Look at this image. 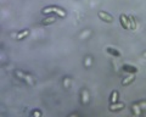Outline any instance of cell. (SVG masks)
Wrapping results in <instances>:
<instances>
[{
	"label": "cell",
	"instance_id": "1",
	"mask_svg": "<svg viewBox=\"0 0 146 117\" xmlns=\"http://www.w3.org/2000/svg\"><path fill=\"white\" fill-rule=\"evenodd\" d=\"M42 13H44V15H56L60 19H65L67 16V12L65 9L61 6H57V5H49V6L43 7Z\"/></svg>",
	"mask_w": 146,
	"mask_h": 117
},
{
	"label": "cell",
	"instance_id": "2",
	"mask_svg": "<svg viewBox=\"0 0 146 117\" xmlns=\"http://www.w3.org/2000/svg\"><path fill=\"white\" fill-rule=\"evenodd\" d=\"M13 74H15V77H16L17 79H20V80H22V82H25L26 84H28V85H34V79H33V77H32L31 74L26 73V72L20 71V70H15V71H13Z\"/></svg>",
	"mask_w": 146,
	"mask_h": 117
},
{
	"label": "cell",
	"instance_id": "3",
	"mask_svg": "<svg viewBox=\"0 0 146 117\" xmlns=\"http://www.w3.org/2000/svg\"><path fill=\"white\" fill-rule=\"evenodd\" d=\"M80 101H82V105H88L89 101H90V94L88 92L86 88H82L80 90Z\"/></svg>",
	"mask_w": 146,
	"mask_h": 117
},
{
	"label": "cell",
	"instance_id": "4",
	"mask_svg": "<svg viewBox=\"0 0 146 117\" xmlns=\"http://www.w3.org/2000/svg\"><path fill=\"white\" fill-rule=\"evenodd\" d=\"M98 16H99L100 20H102L104 22H107V23H112L113 22V16L110 15V13L106 11H99Z\"/></svg>",
	"mask_w": 146,
	"mask_h": 117
},
{
	"label": "cell",
	"instance_id": "5",
	"mask_svg": "<svg viewBox=\"0 0 146 117\" xmlns=\"http://www.w3.org/2000/svg\"><path fill=\"white\" fill-rule=\"evenodd\" d=\"M119 22H121V26L124 29H130V20H129V17H128L127 15L122 13V15L119 16Z\"/></svg>",
	"mask_w": 146,
	"mask_h": 117
},
{
	"label": "cell",
	"instance_id": "6",
	"mask_svg": "<svg viewBox=\"0 0 146 117\" xmlns=\"http://www.w3.org/2000/svg\"><path fill=\"white\" fill-rule=\"evenodd\" d=\"M125 107V104L124 102H115V104H110L108 106V110L111 112H117V111H122L123 109Z\"/></svg>",
	"mask_w": 146,
	"mask_h": 117
},
{
	"label": "cell",
	"instance_id": "7",
	"mask_svg": "<svg viewBox=\"0 0 146 117\" xmlns=\"http://www.w3.org/2000/svg\"><path fill=\"white\" fill-rule=\"evenodd\" d=\"M56 16H51V15H49L48 17H45L44 20H42V22H40V25L42 26H50V25H52L56 22Z\"/></svg>",
	"mask_w": 146,
	"mask_h": 117
},
{
	"label": "cell",
	"instance_id": "8",
	"mask_svg": "<svg viewBox=\"0 0 146 117\" xmlns=\"http://www.w3.org/2000/svg\"><path fill=\"white\" fill-rule=\"evenodd\" d=\"M123 71L124 72H127V73H133V74H135V73H138V67H135V66H133V65H123Z\"/></svg>",
	"mask_w": 146,
	"mask_h": 117
},
{
	"label": "cell",
	"instance_id": "9",
	"mask_svg": "<svg viewBox=\"0 0 146 117\" xmlns=\"http://www.w3.org/2000/svg\"><path fill=\"white\" fill-rule=\"evenodd\" d=\"M28 34H29V29H23V31H20V32H17V33H13L12 35L16 37L17 40H22V39H25Z\"/></svg>",
	"mask_w": 146,
	"mask_h": 117
},
{
	"label": "cell",
	"instance_id": "10",
	"mask_svg": "<svg viewBox=\"0 0 146 117\" xmlns=\"http://www.w3.org/2000/svg\"><path fill=\"white\" fill-rule=\"evenodd\" d=\"M131 112H133V115L134 116H141V114H143V110L140 109V106L136 104V102H134L133 105H131Z\"/></svg>",
	"mask_w": 146,
	"mask_h": 117
},
{
	"label": "cell",
	"instance_id": "11",
	"mask_svg": "<svg viewBox=\"0 0 146 117\" xmlns=\"http://www.w3.org/2000/svg\"><path fill=\"white\" fill-rule=\"evenodd\" d=\"M134 79H135V77H134V74L131 73L130 76H128V77L122 79V85H123V87H125V85H129V84H131V83L134 82Z\"/></svg>",
	"mask_w": 146,
	"mask_h": 117
},
{
	"label": "cell",
	"instance_id": "12",
	"mask_svg": "<svg viewBox=\"0 0 146 117\" xmlns=\"http://www.w3.org/2000/svg\"><path fill=\"white\" fill-rule=\"evenodd\" d=\"M118 99H119V93L117 90H113L111 95H110V104H115V102L118 101Z\"/></svg>",
	"mask_w": 146,
	"mask_h": 117
},
{
	"label": "cell",
	"instance_id": "13",
	"mask_svg": "<svg viewBox=\"0 0 146 117\" xmlns=\"http://www.w3.org/2000/svg\"><path fill=\"white\" fill-rule=\"evenodd\" d=\"M106 53H107V54H110V55H112V56H115V57H119V56H121V53L118 51L117 49L111 48V47L106 48Z\"/></svg>",
	"mask_w": 146,
	"mask_h": 117
},
{
	"label": "cell",
	"instance_id": "14",
	"mask_svg": "<svg viewBox=\"0 0 146 117\" xmlns=\"http://www.w3.org/2000/svg\"><path fill=\"white\" fill-rule=\"evenodd\" d=\"M84 66L86 67V68H90V67L93 66V57H91L90 55L85 56V58H84Z\"/></svg>",
	"mask_w": 146,
	"mask_h": 117
},
{
	"label": "cell",
	"instance_id": "15",
	"mask_svg": "<svg viewBox=\"0 0 146 117\" xmlns=\"http://www.w3.org/2000/svg\"><path fill=\"white\" fill-rule=\"evenodd\" d=\"M71 80H72L71 77H65L63 78V87H65L66 89L71 87Z\"/></svg>",
	"mask_w": 146,
	"mask_h": 117
},
{
	"label": "cell",
	"instance_id": "16",
	"mask_svg": "<svg viewBox=\"0 0 146 117\" xmlns=\"http://www.w3.org/2000/svg\"><path fill=\"white\" fill-rule=\"evenodd\" d=\"M129 20H130V29H135L136 28V20L134 16H129Z\"/></svg>",
	"mask_w": 146,
	"mask_h": 117
},
{
	"label": "cell",
	"instance_id": "17",
	"mask_svg": "<svg viewBox=\"0 0 146 117\" xmlns=\"http://www.w3.org/2000/svg\"><path fill=\"white\" fill-rule=\"evenodd\" d=\"M31 115L33 116V117H40L43 115V112L40 111V110H32V112H31Z\"/></svg>",
	"mask_w": 146,
	"mask_h": 117
},
{
	"label": "cell",
	"instance_id": "18",
	"mask_svg": "<svg viewBox=\"0 0 146 117\" xmlns=\"http://www.w3.org/2000/svg\"><path fill=\"white\" fill-rule=\"evenodd\" d=\"M139 106H140V109L143 110V111H146V101L145 100H141V101H138L136 102Z\"/></svg>",
	"mask_w": 146,
	"mask_h": 117
},
{
	"label": "cell",
	"instance_id": "19",
	"mask_svg": "<svg viewBox=\"0 0 146 117\" xmlns=\"http://www.w3.org/2000/svg\"><path fill=\"white\" fill-rule=\"evenodd\" d=\"M70 116H79V114H78V112H74V114H71Z\"/></svg>",
	"mask_w": 146,
	"mask_h": 117
},
{
	"label": "cell",
	"instance_id": "20",
	"mask_svg": "<svg viewBox=\"0 0 146 117\" xmlns=\"http://www.w3.org/2000/svg\"><path fill=\"white\" fill-rule=\"evenodd\" d=\"M143 56H144V57H146V51H145V53L143 54Z\"/></svg>",
	"mask_w": 146,
	"mask_h": 117
}]
</instances>
